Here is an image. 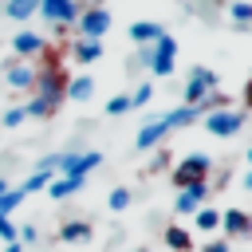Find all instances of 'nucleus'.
Here are the masks:
<instances>
[{"instance_id": "4", "label": "nucleus", "mask_w": 252, "mask_h": 252, "mask_svg": "<svg viewBox=\"0 0 252 252\" xmlns=\"http://www.w3.org/2000/svg\"><path fill=\"white\" fill-rule=\"evenodd\" d=\"M79 12H83V4H79V0H39V16H43L59 35H63L67 28H75Z\"/></svg>"}, {"instance_id": "25", "label": "nucleus", "mask_w": 252, "mask_h": 252, "mask_svg": "<svg viewBox=\"0 0 252 252\" xmlns=\"http://www.w3.org/2000/svg\"><path fill=\"white\" fill-rule=\"evenodd\" d=\"M51 177H55V173H43V169H35L32 177H24V185H20V189H24V197H32L35 189H47V181H51Z\"/></svg>"}, {"instance_id": "5", "label": "nucleus", "mask_w": 252, "mask_h": 252, "mask_svg": "<svg viewBox=\"0 0 252 252\" xmlns=\"http://www.w3.org/2000/svg\"><path fill=\"white\" fill-rule=\"evenodd\" d=\"M209 173H213V158L209 154H189V158H181L173 165V185L185 189L193 181H209Z\"/></svg>"}, {"instance_id": "6", "label": "nucleus", "mask_w": 252, "mask_h": 252, "mask_svg": "<svg viewBox=\"0 0 252 252\" xmlns=\"http://www.w3.org/2000/svg\"><path fill=\"white\" fill-rule=\"evenodd\" d=\"M150 71L158 75V79H165L169 71H173V63H177V39L169 35V32H161L154 43H150Z\"/></svg>"}, {"instance_id": "10", "label": "nucleus", "mask_w": 252, "mask_h": 252, "mask_svg": "<svg viewBox=\"0 0 252 252\" xmlns=\"http://www.w3.org/2000/svg\"><path fill=\"white\" fill-rule=\"evenodd\" d=\"M220 228H224V240H248L252 236V217L244 209H224L220 213Z\"/></svg>"}, {"instance_id": "24", "label": "nucleus", "mask_w": 252, "mask_h": 252, "mask_svg": "<svg viewBox=\"0 0 252 252\" xmlns=\"http://www.w3.org/2000/svg\"><path fill=\"white\" fill-rule=\"evenodd\" d=\"M20 205H24V189H20V185H16V189H4V193H0V220L12 217Z\"/></svg>"}, {"instance_id": "15", "label": "nucleus", "mask_w": 252, "mask_h": 252, "mask_svg": "<svg viewBox=\"0 0 252 252\" xmlns=\"http://www.w3.org/2000/svg\"><path fill=\"white\" fill-rule=\"evenodd\" d=\"M161 32H165V28H161V24H154V20H134V24H130V39H134L138 47H150Z\"/></svg>"}, {"instance_id": "33", "label": "nucleus", "mask_w": 252, "mask_h": 252, "mask_svg": "<svg viewBox=\"0 0 252 252\" xmlns=\"http://www.w3.org/2000/svg\"><path fill=\"white\" fill-rule=\"evenodd\" d=\"M165 161H169V154H165V150H158V158H154V169H165Z\"/></svg>"}, {"instance_id": "30", "label": "nucleus", "mask_w": 252, "mask_h": 252, "mask_svg": "<svg viewBox=\"0 0 252 252\" xmlns=\"http://www.w3.org/2000/svg\"><path fill=\"white\" fill-rule=\"evenodd\" d=\"M16 240H20L24 248H28V244H35V240H39V232H35V224H24V228L16 232Z\"/></svg>"}, {"instance_id": "19", "label": "nucleus", "mask_w": 252, "mask_h": 252, "mask_svg": "<svg viewBox=\"0 0 252 252\" xmlns=\"http://www.w3.org/2000/svg\"><path fill=\"white\" fill-rule=\"evenodd\" d=\"M71 55H75V63H98L102 59V39H75Z\"/></svg>"}, {"instance_id": "21", "label": "nucleus", "mask_w": 252, "mask_h": 252, "mask_svg": "<svg viewBox=\"0 0 252 252\" xmlns=\"http://www.w3.org/2000/svg\"><path fill=\"white\" fill-rule=\"evenodd\" d=\"M4 16L16 20V24H24V20L39 16V0H8V4H4Z\"/></svg>"}, {"instance_id": "34", "label": "nucleus", "mask_w": 252, "mask_h": 252, "mask_svg": "<svg viewBox=\"0 0 252 252\" xmlns=\"http://www.w3.org/2000/svg\"><path fill=\"white\" fill-rule=\"evenodd\" d=\"M244 110H252V79L244 83Z\"/></svg>"}, {"instance_id": "3", "label": "nucleus", "mask_w": 252, "mask_h": 252, "mask_svg": "<svg viewBox=\"0 0 252 252\" xmlns=\"http://www.w3.org/2000/svg\"><path fill=\"white\" fill-rule=\"evenodd\" d=\"M213 91H220V75L217 71H209V67H193L189 71V79H185V91H181V106H197L205 94H213Z\"/></svg>"}, {"instance_id": "36", "label": "nucleus", "mask_w": 252, "mask_h": 252, "mask_svg": "<svg viewBox=\"0 0 252 252\" xmlns=\"http://www.w3.org/2000/svg\"><path fill=\"white\" fill-rule=\"evenodd\" d=\"M244 189H248V193H252V169H248V173H244Z\"/></svg>"}, {"instance_id": "18", "label": "nucleus", "mask_w": 252, "mask_h": 252, "mask_svg": "<svg viewBox=\"0 0 252 252\" xmlns=\"http://www.w3.org/2000/svg\"><path fill=\"white\" fill-rule=\"evenodd\" d=\"M228 20L236 32H252V0H228Z\"/></svg>"}, {"instance_id": "39", "label": "nucleus", "mask_w": 252, "mask_h": 252, "mask_svg": "<svg viewBox=\"0 0 252 252\" xmlns=\"http://www.w3.org/2000/svg\"><path fill=\"white\" fill-rule=\"evenodd\" d=\"M134 252H150V248H134Z\"/></svg>"}, {"instance_id": "20", "label": "nucleus", "mask_w": 252, "mask_h": 252, "mask_svg": "<svg viewBox=\"0 0 252 252\" xmlns=\"http://www.w3.org/2000/svg\"><path fill=\"white\" fill-rule=\"evenodd\" d=\"M91 94H94V79L91 75H71L67 79V98L71 102H87Z\"/></svg>"}, {"instance_id": "32", "label": "nucleus", "mask_w": 252, "mask_h": 252, "mask_svg": "<svg viewBox=\"0 0 252 252\" xmlns=\"http://www.w3.org/2000/svg\"><path fill=\"white\" fill-rule=\"evenodd\" d=\"M201 252H232V244H228L224 236H217V240H209V244H205Z\"/></svg>"}, {"instance_id": "23", "label": "nucleus", "mask_w": 252, "mask_h": 252, "mask_svg": "<svg viewBox=\"0 0 252 252\" xmlns=\"http://www.w3.org/2000/svg\"><path fill=\"white\" fill-rule=\"evenodd\" d=\"M193 224H197L201 232H217V228H220V213L209 209V205H201V209L193 213Z\"/></svg>"}, {"instance_id": "8", "label": "nucleus", "mask_w": 252, "mask_h": 252, "mask_svg": "<svg viewBox=\"0 0 252 252\" xmlns=\"http://www.w3.org/2000/svg\"><path fill=\"white\" fill-rule=\"evenodd\" d=\"M244 126V110H213V114H205V130L213 134V138H232L236 130Z\"/></svg>"}, {"instance_id": "11", "label": "nucleus", "mask_w": 252, "mask_h": 252, "mask_svg": "<svg viewBox=\"0 0 252 252\" xmlns=\"http://www.w3.org/2000/svg\"><path fill=\"white\" fill-rule=\"evenodd\" d=\"M4 83H8L12 91H32V87H35V67L12 55V59L4 63Z\"/></svg>"}, {"instance_id": "37", "label": "nucleus", "mask_w": 252, "mask_h": 252, "mask_svg": "<svg viewBox=\"0 0 252 252\" xmlns=\"http://www.w3.org/2000/svg\"><path fill=\"white\" fill-rule=\"evenodd\" d=\"M244 158H248V169H252V146H248V154H244Z\"/></svg>"}, {"instance_id": "13", "label": "nucleus", "mask_w": 252, "mask_h": 252, "mask_svg": "<svg viewBox=\"0 0 252 252\" xmlns=\"http://www.w3.org/2000/svg\"><path fill=\"white\" fill-rule=\"evenodd\" d=\"M165 134H169L165 118H150V122H146V126L138 130V138H134V150H142V154H146V150H154V146H158V142H161Z\"/></svg>"}, {"instance_id": "14", "label": "nucleus", "mask_w": 252, "mask_h": 252, "mask_svg": "<svg viewBox=\"0 0 252 252\" xmlns=\"http://www.w3.org/2000/svg\"><path fill=\"white\" fill-rule=\"evenodd\" d=\"M94 236V224L91 220H63L59 224V240L63 244H87Z\"/></svg>"}, {"instance_id": "7", "label": "nucleus", "mask_w": 252, "mask_h": 252, "mask_svg": "<svg viewBox=\"0 0 252 252\" xmlns=\"http://www.w3.org/2000/svg\"><path fill=\"white\" fill-rule=\"evenodd\" d=\"M98 165H102V154L98 150H87V154H55V173H63V177H87Z\"/></svg>"}, {"instance_id": "16", "label": "nucleus", "mask_w": 252, "mask_h": 252, "mask_svg": "<svg viewBox=\"0 0 252 252\" xmlns=\"http://www.w3.org/2000/svg\"><path fill=\"white\" fill-rule=\"evenodd\" d=\"M83 181H87V177H63V173H55V177L47 181V193H51L55 201H63V197L79 193V189H83Z\"/></svg>"}, {"instance_id": "28", "label": "nucleus", "mask_w": 252, "mask_h": 252, "mask_svg": "<svg viewBox=\"0 0 252 252\" xmlns=\"http://www.w3.org/2000/svg\"><path fill=\"white\" fill-rule=\"evenodd\" d=\"M150 98H154V87H150V83H142V87L130 94V106H146Z\"/></svg>"}, {"instance_id": "1", "label": "nucleus", "mask_w": 252, "mask_h": 252, "mask_svg": "<svg viewBox=\"0 0 252 252\" xmlns=\"http://www.w3.org/2000/svg\"><path fill=\"white\" fill-rule=\"evenodd\" d=\"M67 79H71V75H67V67L59 63V55L43 47V71H35V87H32V91H35V102L47 110V118L63 106V98H67Z\"/></svg>"}, {"instance_id": "17", "label": "nucleus", "mask_w": 252, "mask_h": 252, "mask_svg": "<svg viewBox=\"0 0 252 252\" xmlns=\"http://www.w3.org/2000/svg\"><path fill=\"white\" fill-rule=\"evenodd\" d=\"M161 240H165L169 252H193V236H189V228H181V224H169V228L161 232Z\"/></svg>"}, {"instance_id": "9", "label": "nucleus", "mask_w": 252, "mask_h": 252, "mask_svg": "<svg viewBox=\"0 0 252 252\" xmlns=\"http://www.w3.org/2000/svg\"><path fill=\"white\" fill-rule=\"evenodd\" d=\"M209 181H193V185H185V189H177V201H173V209L181 213V217H193L205 201H209Z\"/></svg>"}, {"instance_id": "31", "label": "nucleus", "mask_w": 252, "mask_h": 252, "mask_svg": "<svg viewBox=\"0 0 252 252\" xmlns=\"http://www.w3.org/2000/svg\"><path fill=\"white\" fill-rule=\"evenodd\" d=\"M24 118H28V114H24V106H12V110H8V114H4V126H8V130H12V126H20V122H24Z\"/></svg>"}, {"instance_id": "38", "label": "nucleus", "mask_w": 252, "mask_h": 252, "mask_svg": "<svg viewBox=\"0 0 252 252\" xmlns=\"http://www.w3.org/2000/svg\"><path fill=\"white\" fill-rule=\"evenodd\" d=\"M4 189H8V181H4V177H0V193H4Z\"/></svg>"}, {"instance_id": "35", "label": "nucleus", "mask_w": 252, "mask_h": 252, "mask_svg": "<svg viewBox=\"0 0 252 252\" xmlns=\"http://www.w3.org/2000/svg\"><path fill=\"white\" fill-rule=\"evenodd\" d=\"M4 252H24V244L16 240V244H4Z\"/></svg>"}, {"instance_id": "2", "label": "nucleus", "mask_w": 252, "mask_h": 252, "mask_svg": "<svg viewBox=\"0 0 252 252\" xmlns=\"http://www.w3.org/2000/svg\"><path fill=\"white\" fill-rule=\"evenodd\" d=\"M75 32H79V39H102L106 32H110V12L94 0V4H83V12H79V20H75Z\"/></svg>"}, {"instance_id": "12", "label": "nucleus", "mask_w": 252, "mask_h": 252, "mask_svg": "<svg viewBox=\"0 0 252 252\" xmlns=\"http://www.w3.org/2000/svg\"><path fill=\"white\" fill-rule=\"evenodd\" d=\"M12 51H16V59L32 63V59L43 55V39H39L35 32H16V35H12Z\"/></svg>"}, {"instance_id": "26", "label": "nucleus", "mask_w": 252, "mask_h": 252, "mask_svg": "<svg viewBox=\"0 0 252 252\" xmlns=\"http://www.w3.org/2000/svg\"><path fill=\"white\" fill-rule=\"evenodd\" d=\"M130 201H134V193H130V189H110V197H106L110 213H122V209H130Z\"/></svg>"}, {"instance_id": "22", "label": "nucleus", "mask_w": 252, "mask_h": 252, "mask_svg": "<svg viewBox=\"0 0 252 252\" xmlns=\"http://www.w3.org/2000/svg\"><path fill=\"white\" fill-rule=\"evenodd\" d=\"M161 118H165V126L173 130V126H189V122H197L201 114H197V106H177V110H165Z\"/></svg>"}, {"instance_id": "27", "label": "nucleus", "mask_w": 252, "mask_h": 252, "mask_svg": "<svg viewBox=\"0 0 252 252\" xmlns=\"http://www.w3.org/2000/svg\"><path fill=\"white\" fill-rule=\"evenodd\" d=\"M126 110H134V106H130V94H114V98L106 102V114H126Z\"/></svg>"}, {"instance_id": "29", "label": "nucleus", "mask_w": 252, "mask_h": 252, "mask_svg": "<svg viewBox=\"0 0 252 252\" xmlns=\"http://www.w3.org/2000/svg\"><path fill=\"white\" fill-rule=\"evenodd\" d=\"M16 232H20V228L12 224V217H4V220H0V240H4V244H16Z\"/></svg>"}]
</instances>
